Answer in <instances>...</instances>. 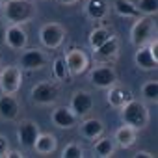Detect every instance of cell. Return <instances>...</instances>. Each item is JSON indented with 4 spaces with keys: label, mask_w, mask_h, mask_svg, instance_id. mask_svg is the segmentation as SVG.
Masks as SVG:
<instances>
[{
    "label": "cell",
    "mask_w": 158,
    "mask_h": 158,
    "mask_svg": "<svg viewBox=\"0 0 158 158\" xmlns=\"http://www.w3.org/2000/svg\"><path fill=\"white\" fill-rule=\"evenodd\" d=\"M76 119H78V115L71 108H65V106H60L52 112V123L58 128H71L76 125Z\"/></svg>",
    "instance_id": "obj_12"
},
{
    "label": "cell",
    "mask_w": 158,
    "mask_h": 158,
    "mask_svg": "<svg viewBox=\"0 0 158 158\" xmlns=\"http://www.w3.org/2000/svg\"><path fill=\"white\" fill-rule=\"evenodd\" d=\"M17 136H19V141L24 147H34V143L39 136V127L34 121H24V123H21V127L17 130Z\"/></svg>",
    "instance_id": "obj_13"
},
{
    "label": "cell",
    "mask_w": 158,
    "mask_h": 158,
    "mask_svg": "<svg viewBox=\"0 0 158 158\" xmlns=\"http://www.w3.org/2000/svg\"><path fill=\"white\" fill-rule=\"evenodd\" d=\"M4 41L10 48L13 50H23L28 43V35H26V30L21 26V24H11L10 28H6V34H4Z\"/></svg>",
    "instance_id": "obj_9"
},
{
    "label": "cell",
    "mask_w": 158,
    "mask_h": 158,
    "mask_svg": "<svg viewBox=\"0 0 158 158\" xmlns=\"http://www.w3.org/2000/svg\"><path fill=\"white\" fill-rule=\"evenodd\" d=\"M58 4H63V6H73V4H76L78 0H56Z\"/></svg>",
    "instance_id": "obj_32"
},
{
    "label": "cell",
    "mask_w": 158,
    "mask_h": 158,
    "mask_svg": "<svg viewBox=\"0 0 158 158\" xmlns=\"http://www.w3.org/2000/svg\"><path fill=\"white\" fill-rule=\"evenodd\" d=\"M119 50V41L112 35L108 41H104L99 48H95V56L101 58V60H108V58H114Z\"/></svg>",
    "instance_id": "obj_20"
},
{
    "label": "cell",
    "mask_w": 158,
    "mask_h": 158,
    "mask_svg": "<svg viewBox=\"0 0 158 158\" xmlns=\"http://www.w3.org/2000/svg\"><path fill=\"white\" fill-rule=\"evenodd\" d=\"M127 101H130V93L123 88H117V86H112L108 88V102L115 108H121Z\"/></svg>",
    "instance_id": "obj_21"
},
{
    "label": "cell",
    "mask_w": 158,
    "mask_h": 158,
    "mask_svg": "<svg viewBox=\"0 0 158 158\" xmlns=\"http://www.w3.org/2000/svg\"><path fill=\"white\" fill-rule=\"evenodd\" d=\"M4 19L11 24H23L35 17V6L30 0H6L2 4Z\"/></svg>",
    "instance_id": "obj_1"
},
{
    "label": "cell",
    "mask_w": 158,
    "mask_h": 158,
    "mask_svg": "<svg viewBox=\"0 0 158 158\" xmlns=\"http://www.w3.org/2000/svg\"><path fill=\"white\" fill-rule=\"evenodd\" d=\"M136 8H138L139 13L152 15V13H156V10H158V0H138Z\"/></svg>",
    "instance_id": "obj_27"
},
{
    "label": "cell",
    "mask_w": 158,
    "mask_h": 158,
    "mask_svg": "<svg viewBox=\"0 0 158 158\" xmlns=\"http://www.w3.org/2000/svg\"><path fill=\"white\" fill-rule=\"evenodd\" d=\"M114 139H115V143H117L119 147L128 149V147H132L134 141H136V128L125 123L123 127H119V128L115 130V138H114Z\"/></svg>",
    "instance_id": "obj_16"
},
{
    "label": "cell",
    "mask_w": 158,
    "mask_h": 158,
    "mask_svg": "<svg viewBox=\"0 0 158 158\" xmlns=\"http://www.w3.org/2000/svg\"><path fill=\"white\" fill-rule=\"evenodd\" d=\"M102 130H104L102 121H101V119H95V117L86 119V121L80 125V134H82L84 138H88V139H95V138H99V136L102 134Z\"/></svg>",
    "instance_id": "obj_17"
},
{
    "label": "cell",
    "mask_w": 158,
    "mask_h": 158,
    "mask_svg": "<svg viewBox=\"0 0 158 158\" xmlns=\"http://www.w3.org/2000/svg\"><path fill=\"white\" fill-rule=\"evenodd\" d=\"M112 37V34L106 30V28H95V30H91V34H89V45H91V48L95 50V48H99L104 41H108Z\"/></svg>",
    "instance_id": "obj_23"
},
{
    "label": "cell",
    "mask_w": 158,
    "mask_h": 158,
    "mask_svg": "<svg viewBox=\"0 0 158 158\" xmlns=\"http://www.w3.org/2000/svg\"><path fill=\"white\" fill-rule=\"evenodd\" d=\"M114 10L121 17H138L139 15L136 4L130 2V0H115V2H114Z\"/></svg>",
    "instance_id": "obj_22"
},
{
    "label": "cell",
    "mask_w": 158,
    "mask_h": 158,
    "mask_svg": "<svg viewBox=\"0 0 158 158\" xmlns=\"http://www.w3.org/2000/svg\"><path fill=\"white\" fill-rule=\"evenodd\" d=\"M93 86L101 88V89H108L112 88L115 82H117V74L112 67H106V65H101V67H95L89 74Z\"/></svg>",
    "instance_id": "obj_8"
},
{
    "label": "cell",
    "mask_w": 158,
    "mask_h": 158,
    "mask_svg": "<svg viewBox=\"0 0 158 158\" xmlns=\"http://www.w3.org/2000/svg\"><path fill=\"white\" fill-rule=\"evenodd\" d=\"M152 156H154V154H151V152H145V151H141V152L138 151V152H136V158H152Z\"/></svg>",
    "instance_id": "obj_30"
},
{
    "label": "cell",
    "mask_w": 158,
    "mask_h": 158,
    "mask_svg": "<svg viewBox=\"0 0 158 158\" xmlns=\"http://www.w3.org/2000/svg\"><path fill=\"white\" fill-rule=\"evenodd\" d=\"M19 102L13 95H2L0 97V117L4 121H13L19 115Z\"/></svg>",
    "instance_id": "obj_14"
},
{
    "label": "cell",
    "mask_w": 158,
    "mask_h": 158,
    "mask_svg": "<svg viewBox=\"0 0 158 158\" xmlns=\"http://www.w3.org/2000/svg\"><path fill=\"white\" fill-rule=\"evenodd\" d=\"M134 61H136V65L139 67V69H143V71H152V69H156V65H158V58H154V54L151 52V48L145 45V47H138V52H136V56H134Z\"/></svg>",
    "instance_id": "obj_15"
},
{
    "label": "cell",
    "mask_w": 158,
    "mask_h": 158,
    "mask_svg": "<svg viewBox=\"0 0 158 158\" xmlns=\"http://www.w3.org/2000/svg\"><path fill=\"white\" fill-rule=\"evenodd\" d=\"M93 108V97L88 91H76L71 99V110L78 115V117H84L91 112Z\"/></svg>",
    "instance_id": "obj_10"
},
{
    "label": "cell",
    "mask_w": 158,
    "mask_h": 158,
    "mask_svg": "<svg viewBox=\"0 0 158 158\" xmlns=\"http://www.w3.org/2000/svg\"><path fill=\"white\" fill-rule=\"evenodd\" d=\"M86 13L95 19V21H101L106 17L108 13V4L104 2V0H88V4H86Z\"/></svg>",
    "instance_id": "obj_19"
},
{
    "label": "cell",
    "mask_w": 158,
    "mask_h": 158,
    "mask_svg": "<svg viewBox=\"0 0 158 158\" xmlns=\"http://www.w3.org/2000/svg\"><path fill=\"white\" fill-rule=\"evenodd\" d=\"M34 149L39 154H50V152L56 151V138L52 134H41L39 132V136L34 143Z\"/></svg>",
    "instance_id": "obj_18"
},
{
    "label": "cell",
    "mask_w": 158,
    "mask_h": 158,
    "mask_svg": "<svg viewBox=\"0 0 158 158\" xmlns=\"http://www.w3.org/2000/svg\"><path fill=\"white\" fill-rule=\"evenodd\" d=\"M2 4H4V0H0V11H2Z\"/></svg>",
    "instance_id": "obj_34"
},
{
    "label": "cell",
    "mask_w": 158,
    "mask_h": 158,
    "mask_svg": "<svg viewBox=\"0 0 158 158\" xmlns=\"http://www.w3.org/2000/svg\"><path fill=\"white\" fill-rule=\"evenodd\" d=\"M63 60H65V63H67L69 74H73V76L82 74V73L88 69V65H89V60H88L86 52L80 50V48H71Z\"/></svg>",
    "instance_id": "obj_6"
},
{
    "label": "cell",
    "mask_w": 158,
    "mask_h": 158,
    "mask_svg": "<svg viewBox=\"0 0 158 158\" xmlns=\"http://www.w3.org/2000/svg\"><path fill=\"white\" fill-rule=\"evenodd\" d=\"M154 34H156L154 21L151 17H141L134 23V26L130 30V41L134 47H145L154 37Z\"/></svg>",
    "instance_id": "obj_3"
},
{
    "label": "cell",
    "mask_w": 158,
    "mask_h": 158,
    "mask_svg": "<svg viewBox=\"0 0 158 158\" xmlns=\"http://www.w3.org/2000/svg\"><path fill=\"white\" fill-rule=\"evenodd\" d=\"M6 156H10V158H21L23 154L19 151H11V152H6Z\"/></svg>",
    "instance_id": "obj_33"
},
{
    "label": "cell",
    "mask_w": 158,
    "mask_h": 158,
    "mask_svg": "<svg viewBox=\"0 0 158 158\" xmlns=\"http://www.w3.org/2000/svg\"><path fill=\"white\" fill-rule=\"evenodd\" d=\"M63 37H65V30L58 23L43 24L41 30H39V39L47 48H58L63 43Z\"/></svg>",
    "instance_id": "obj_5"
},
{
    "label": "cell",
    "mask_w": 158,
    "mask_h": 158,
    "mask_svg": "<svg viewBox=\"0 0 158 158\" xmlns=\"http://www.w3.org/2000/svg\"><path fill=\"white\" fill-rule=\"evenodd\" d=\"M141 95H143L145 101L156 102V99H158V84H156V80H154V82H147V84H143V88H141Z\"/></svg>",
    "instance_id": "obj_26"
},
{
    "label": "cell",
    "mask_w": 158,
    "mask_h": 158,
    "mask_svg": "<svg viewBox=\"0 0 158 158\" xmlns=\"http://www.w3.org/2000/svg\"><path fill=\"white\" fill-rule=\"evenodd\" d=\"M114 149H115V145H114V141H112L110 138H101V139L95 143V147H93V151H95L99 156H102V158L112 156V154H114Z\"/></svg>",
    "instance_id": "obj_24"
},
{
    "label": "cell",
    "mask_w": 158,
    "mask_h": 158,
    "mask_svg": "<svg viewBox=\"0 0 158 158\" xmlns=\"http://www.w3.org/2000/svg\"><path fill=\"white\" fill-rule=\"evenodd\" d=\"M23 84V73L17 65H8L0 69V89L6 95H15Z\"/></svg>",
    "instance_id": "obj_4"
},
{
    "label": "cell",
    "mask_w": 158,
    "mask_h": 158,
    "mask_svg": "<svg viewBox=\"0 0 158 158\" xmlns=\"http://www.w3.org/2000/svg\"><path fill=\"white\" fill-rule=\"evenodd\" d=\"M4 34H6V26L2 24V21H0V45L4 43Z\"/></svg>",
    "instance_id": "obj_31"
},
{
    "label": "cell",
    "mask_w": 158,
    "mask_h": 158,
    "mask_svg": "<svg viewBox=\"0 0 158 158\" xmlns=\"http://www.w3.org/2000/svg\"><path fill=\"white\" fill-rule=\"evenodd\" d=\"M58 99V88L50 82H39L32 88V101L35 104H52Z\"/></svg>",
    "instance_id": "obj_7"
},
{
    "label": "cell",
    "mask_w": 158,
    "mask_h": 158,
    "mask_svg": "<svg viewBox=\"0 0 158 158\" xmlns=\"http://www.w3.org/2000/svg\"><path fill=\"white\" fill-rule=\"evenodd\" d=\"M43 65H47V56H45L41 50H37V48L26 50V52L21 56V67H23V69L35 71V69H41Z\"/></svg>",
    "instance_id": "obj_11"
},
{
    "label": "cell",
    "mask_w": 158,
    "mask_h": 158,
    "mask_svg": "<svg viewBox=\"0 0 158 158\" xmlns=\"http://www.w3.org/2000/svg\"><path fill=\"white\" fill-rule=\"evenodd\" d=\"M52 71H54V76L58 80H67L69 76V69H67V63L63 58H56L54 63H52Z\"/></svg>",
    "instance_id": "obj_25"
},
{
    "label": "cell",
    "mask_w": 158,
    "mask_h": 158,
    "mask_svg": "<svg viewBox=\"0 0 158 158\" xmlns=\"http://www.w3.org/2000/svg\"><path fill=\"white\" fill-rule=\"evenodd\" d=\"M8 149H10V145H8V139H6L4 136H0V156H6Z\"/></svg>",
    "instance_id": "obj_29"
},
{
    "label": "cell",
    "mask_w": 158,
    "mask_h": 158,
    "mask_svg": "<svg viewBox=\"0 0 158 158\" xmlns=\"http://www.w3.org/2000/svg\"><path fill=\"white\" fill-rule=\"evenodd\" d=\"M82 156H84V149L78 143H69L61 151V158H82Z\"/></svg>",
    "instance_id": "obj_28"
},
{
    "label": "cell",
    "mask_w": 158,
    "mask_h": 158,
    "mask_svg": "<svg viewBox=\"0 0 158 158\" xmlns=\"http://www.w3.org/2000/svg\"><path fill=\"white\" fill-rule=\"evenodd\" d=\"M121 108H123V110H121V119H123V123L134 127L136 130L147 127V123H149V110H147V106H145L143 102L130 99V101H127Z\"/></svg>",
    "instance_id": "obj_2"
}]
</instances>
